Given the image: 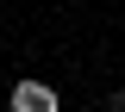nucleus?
<instances>
[{"instance_id":"1","label":"nucleus","mask_w":125,"mask_h":112,"mask_svg":"<svg viewBox=\"0 0 125 112\" xmlns=\"http://www.w3.org/2000/svg\"><path fill=\"white\" fill-rule=\"evenodd\" d=\"M6 112H62V100H56V87H44V81H13Z\"/></svg>"},{"instance_id":"2","label":"nucleus","mask_w":125,"mask_h":112,"mask_svg":"<svg viewBox=\"0 0 125 112\" xmlns=\"http://www.w3.org/2000/svg\"><path fill=\"white\" fill-rule=\"evenodd\" d=\"M113 112H125V94H113Z\"/></svg>"}]
</instances>
